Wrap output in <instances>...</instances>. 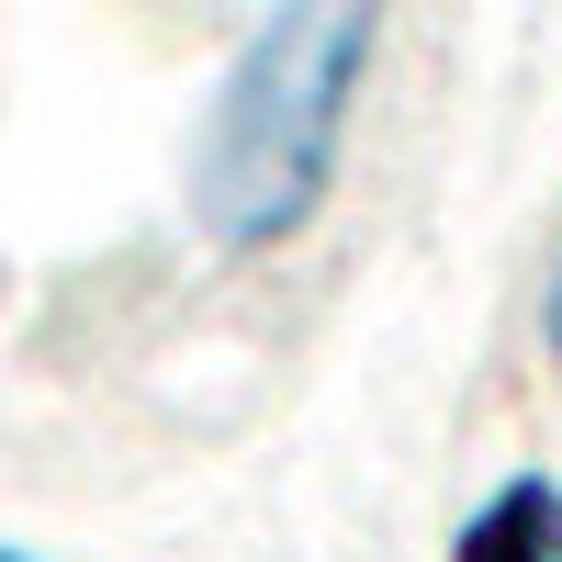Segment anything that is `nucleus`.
Segmentation results:
<instances>
[{"mask_svg":"<svg viewBox=\"0 0 562 562\" xmlns=\"http://www.w3.org/2000/svg\"><path fill=\"white\" fill-rule=\"evenodd\" d=\"M0 562H34V551H0Z\"/></svg>","mask_w":562,"mask_h":562,"instance_id":"obj_4","label":"nucleus"},{"mask_svg":"<svg viewBox=\"0 0 562 562\" xmlns=\"http://www.w3.org/2000/svg\"><path fill=\"white\" fill-rule=\"evenodd\" d=\"M450 562H562V484H551V473L495 484L473 518H461Z\"/></svg>","mask_w":562,"mask_h":562,"instance_id":"obj_2","label":"nucleus"},{"mask_svg":"<svg viewBox=\"0 0 562 562\" xmlns=\"http://www.w3.org/2000/svg\"><path fill=\"white\" fill-rule=\"evenodd\" d=\"M540 349H551V371H562V248H551V281H540Z\"/></svg>","mask_w":562,"mask_h":562,"instance_id":"obj_3","label":"nucleus"},{"mask_svg":"<svg viewBox=\"0 0 562 562\" xmlns=\"http://www.w3.org/2000/svg\"><path fill=\"white\" fill-rule=\"evenodd\" d=\"M371 45H383V0H270L259 12L192 135V225L214 248L248 259L315 225L349 158Z\"/></svg>","mask_w":562,"mask_h":562,"instance_id":"obj_1","label":"nucleus"}]
</instances>
